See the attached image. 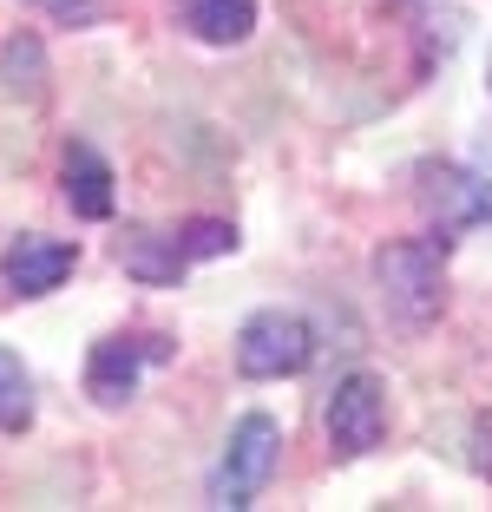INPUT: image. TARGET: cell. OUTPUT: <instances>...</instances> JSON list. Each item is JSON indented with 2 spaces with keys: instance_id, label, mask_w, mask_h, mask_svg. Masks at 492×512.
<instances>
[{
  "instance_id": "obj_4",
  "label": "cell",
  "mask_w": 492,
  "mask_h": 512,
  "mask_svg": "<svg viewBox=\"0 0 492 512\" xmlns=\"http://www.w3.org/2000/svg\"><path fill=\"white\" fill-rule=\"evenodd\" d=\"M381 434H388V388L374 375L335 381V394H328V447L342 460H361V453L381 447Z\"/></svg>"
},
{
  "instance_id": "obj_9",
  "label": "cell",
  "mask_w": 492,
  "mask_h": 512,
  "mask_svg": "<svg viewBox=\"0 0 492 512\" xmlns=\"http://www.w3.org/2000/svg\"><path fill=\"white\" fill-rule=\"evenodd\" d=\"M184 27L210 46H237L256 27V0H184Z\"/></svg>"
},
{
  "instance_id": "obj_5",
  "label": "cell",
  "mask_w": 492,
  "mask_h": 512,
  "mask_svg": "<svg viewBox=\"0 0 492 512\" xmlns=\"http://www.w3.org/2000/svg\"><path fill=\"white\" fill-rule=\"evenodd\" d=\"M171 348L158 342V335H112V342L92 348V362H86V394L99 407H125L138 394V375H145L151 362H164Z\"/></svg>"
},
{
  "instance_id": "obj_12",
  "label": "cell",
  "mask_w": 492,
  "mask_h": 512,
  "mask_svg": "<svg viewBox=\"0 0 492 512\" xmlns=\"http://www.w3.org/2000/svg\"><path fill=\"white\" fill-rule=\"evenodd\" d=\"M7 86L14 92H40V40H7Z\"/></svg>"
},
{
  "instance_id": "obj_7",
  "label": "cell",
  "mask_w": 492,
  "mask_h": 512,
  "mask_svg": "<svg viewBox=\"0 0 492 512\" xmlns=\"http://www.w3.org/2000/svg\"><path fill=\"white\" fill-rule=\"evenodd\" d=\"M119 263H125V276H138V283H178L191 256L178 250V237H158V230H125V237H119Z\"/></svg>"
},
{
  "instance_id": "obj_11",
  "label": "cell",
  "mask_w": 492,
  "mask_h": 512,
  "mask_svg": "<svg viewBox=\"0 0 492 512\" xmlns=\"http://www.w3.org/2000/svg\"><path fill=\"white\" fill-rule=\"evenodd\" d=\"M178 250L184 256H230L237 250V224H224V217H197V224L178 230Z\"/></svg>"
},
{
  "instance_id": "obj_6",
  "label": "cell",
  "mask_w": 492,
  "mask_h": 512,
  "mask_svg": "<svg viewBox=\"0 0 492 512\" xmlns=\"http://www.w3.org/2000/svg\"><path fill=\"white\" fill-rule=\"evenodd\" d=\"M73 263H79V250L60 237H14L7 256H0V276H7L14 296H53L73 276Z\"/></svg>"
},
{
  "instance_id": "obj_3",
  "label": "cell",
  "mask_w": 492,
  "mask_h": 512,
  "mask_svg": "<svg viewBox=\"0 0 492 512\" xmlns=\"http://www.w3.org/2000/svg\"><path fill=\"white\" fill-rule=\"evenodd\" d=\"M276 447H283V427L269 421V414H243L230 427V447H224V467L210 480V506H250L256 486L269 480L276 467Z\"/></svg>"
},
{
  "instance_id": "obj_10",
  "label": "cell",
  "mask_w": 492,
  "mask_h": 512,
  "mask_svg": "<svg viewBox=\"0 0 492 512\" xmlns=\"http://www.w3.org/2000/svg\"><path fill=\"white\" fill-rule=\"evenodd\" d=\"M20 427H33V381L14 348H0V434H20Z\"/></svg>"
},
{
  "instance_id": "obj_1",
  "label": "cell",
  "mask_w": 492,
  "mask_h": 512,
  "mask_svg": "<svg viewBox=\"0 0 492 512\" xmlns=\"http://www.w3.org/2000/svg\"><path fill=\"white\" fill-rule=\"evenodd\" d=\"M440 250L447 243L427 237V243H388L374 256V276H381V296L401 322H433L440 302H447V276H440Z\"/></svg>"
},
{
  "instance_id": "obj_8",
  "label": "cell",
  "mask_w": 492,
  "mask_h": 512,
  "mask_svg": "<svg viewBox=\"0 0 492 512\" xmlns=\"http://www.w3.org/2000/svg\"><path fill=\"white\" fill-rule=\"evenodd\" d=\"M66 204H73L79 217H112V165H105L92 145H73L66 151Z\"/></svg>"
},
{
  "instance_id": "obj_13",
  "label": "cell",
  "mask_w": 492,
  "mask_h": 512,
  "mask_svg": "<svg viewBox=\"0 0 492 512\" xmlns=\"http://www.w3.org/2000/svg\"><path fill=\"white\" fill-rule=\"evenodd\" d=\"M40 7H53V14H66V20H86L92 14V0H40Z\"/></svg>"
},
{
  "instance_id": "obj_2",
  "label": "cell",
  "mask_w": 492,
  "mask_h": 512,
  "mask_svg": "<svg viewBox=\"0 0 492 512\" xmlns=\"http://www.w3.org/2000/svg\"><path fill=\"white\" fill-rule=\"evenodd\" d=\"M315 355V335L296 309H256L250 322L237 329V368L250 381H283V375H302Z\"/></svg>"
}]
</instances>
